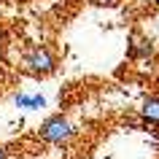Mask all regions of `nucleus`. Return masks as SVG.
Wrapping results in <instances>:
<instances>
[{"mask_svg":"<svg viewBox=\"0 0 159 159\" xmlns=\"http://www.w3.org/2000/svg\"><path fill=\"white\" fill-rule=\"evenodd\" d=\"M73 135H75V127L70 124L62 113L46 116L41 121V127H38V138H41L43 143H51V146H62V143H67Z\"/></svg>","mask_w":159,"mask_h":159,"instance_id":"f257e3e1","label":"nucleus"},{"mask_svg":"<svg viewBox=\"0 0 159 159\" xmlns=\"http://www.w3.org/2000/svg\"><path fill=\"white\" fill-rule=\"evenodd\" d=\"M22 62H25V70L30 75H49V73L57 70V57L46 46H30L25 51Z\"/></svg>","mask_w":159,"mask_h":159,"instance_id":"f03ea898","label":"nucleus"},{"mask_svg":"<svg viewBox=\"0 0 159 159\" xmlns=\"http://www.w3.org/2000/svg\"><path fill=\"white\" fill-rule=\"evenodd\" d=\"M14 102H16V108H25V111L46 108V97H43V94H30V92H19L16 97H14Z\"/></svg>","mask_w":159,"mask_h":159,"instance_id":"7ed1b4c3","label":"nucleus"},{"mask_svg":"<svg viewBox=\"0 0 159 159\" xmlns=\"http://www.w3.org/2000/svg\"><path fill=\"white\" fill-rule=\"evenodd\" d=\"M140 116H143V121H148V124H159V97H148V100L143 102Z\"/></svg>","mask_w":159,"mask_h":159,"instance_id":"20e7f679","label":"nucleus"},{"mask_svg":"<svg viewBox=\"0 0 159 159\" xmlns=\"http://www.w3.org/2000/svg\"><path fill=\"white\" fill-rule=\"evenodd\" d=\"M151 54H154V49H151L148 41H135L132 49H129V57L132 59H148Z\"/></svg>","mask_w":159,"mask_h":159,"instance_id":"39448f33","label":"nucleus"},{"mask_svg":"<svg viewBox=\"0 0 159 159\" xmlns=\"http://www.w3.org/2000/svg\"><path fill=\"white\" fill-rule=\"evenodd\" d=\"M92 3L94 6H108V8L111 6H119V0H92Z\"/></svg>","mask_w":159,"mask_h":159,"instance_id":"423d86ee","label":"nucleus"},{"mask_svg":"<svg viewBox=\"0 0 159 159\" xmlns=\"http://www.w3.org/2000/svg\"><path fill=\"white\" fill-rule=\"evenodd\" d=\"M0 159H8V148L6 146H0Z\"/></svg>","mask_w":159,"mask_h":159,"instance_id":"0eeeda50","label":"nucleus"}]
</instances>
